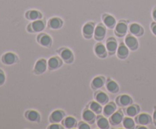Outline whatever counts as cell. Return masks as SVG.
<instances>
[{
	"mask_svg": "<svg viewBox=\"0 0 156 129\" xmlns=\"http://www.w3.org/2000/svg\"><path fill=\"white\" fill-rule=\"evenodd\" d=\"M96 114L91 110L88 107H87L82 113V119L89 124H93L96 121Z\"/></svg>",
	"mask_w": 156,
	"mask_h": 129,
	"instance_id": "5bb4252c",
	"label": "cell"
},
{
	"mask_svg": "<svg viewBox=\"0 0 156 129\" xmlns=\"http://www.w3.org/2000/svg\"><path fill=\"white\" fill-rule=\"evenodd\" d=\"M24 117L27 120L31 122L39 123L41 121V115L38 112L35 110H27L24 113Z\"/></svg>",
	"mask_w": 156,
	"mask_h": 129,
	"instance_id": "e0dca14e",
	"label": "cell"
},
{
	"mask_svg": "<svg viewBox=\"0 0 156 129\" xmlns=\"http://www.w3.org/2000/svg\"><path fill=\"white\" fill-rule=\"evenodd\" d=\"M56 52L59 54V57L66 63L71 64L74 61V55H73V53L72 52V50L66 48V47H62V48L56 50Z\"/></svg>",
	"mask_w": 156,
	"mask_h": 129,
	"instance_id": "7a4b0ae2",
	"label": "cell"
},
{
	"mask_svg": "<svg viewBox=\"0 0 156 129\" xmlns=\"http://www.w3.org/2000/svg\"><path fill=\"white\" fill-rule=\"evenodd\" d=\"M94 53L101 59H105L108 56V50L106 46L104 45L101 42H98L94 46Z\"/></svg>",
	"mask_w": 156,
	"mask_h": 129,
	"instance_id": "ac0fdd59",
	"label": "cell"
},
{
	"mask_svg": "<svg viewBox=\"0 0 156 129\" xmlns=\"http://www.w3.org/2000/svg\"><path fill=\"white\" fill-rule=\"evenodd\" d=\"M129 33L135 36H142L144 33V29L140 24L133 23L129 27Z\"/></svg>",
	"mask_w": 156,
	"mask_h": 129,
	"instance_id": "603a6c76",
	"label": "cell"
},
{
	"mask_svg": "<svg viewBox=\"0 0 156 129\" xmlns=\"http://www.w3.org/2000/svg\"><path fill=\"white\" fill-rule=\"evenodd\" d=\"M128 30V24L126 21H120L114 27V33L118 37H123L126 34Z\"/></svg>",
	"mask_w": 156,
	"mask_h": 129,
	"instance_id": "277c9868",
	"label": "cell"
},
{
	"mask_svg": "<svg viewBox=\"0 0 156 129\" xmlns=\"http://www.w3.org/2000/svg\"><path fill=\"white\" fill-rule=\"evenodd\" d=\"M102 20H103L104 24L109 29L114 28L116 24H117V21H116L115 18H114L111 15H108V14L103 15H102Z\"/></svg>",
	"mask_w": 156,
	"mask_h": 129,
	"instance_id": "cb8c5ba5",
	"label": "cell"
},
{
	"mask_svg": "<svg viewBox=\"0 0 156 129\" xmlns=\"http://www.w3.org/2000/svg\"><path fill=\"white\" fill-rule=\"evenodd\" d=\"M77 120L73 116H67L63 118L62 121V125L63 126L64 128L72 129L77 127Z\"/></svg>",
	"mask_w": 156,
	"mask_h": 129,
	"instance_id": "ffe728a7",
	"label": "cell"
},
{
	"mask_svg": "<svg viewBox=\"0 0 156 129\" xmlns=\"http://www.w3.org/2000/svg\"><path fill=\"white\" fill-rule=\"evenodd\" d=\"M116 103L120 107H127L133 104V99L126 94H123L116 98Z\"/></svg>",
	"mask_w": 156,
	"mask_h": 129,
	"instance_id": "7c38bea8",
	"label": "cell"
},
{
	"mask_svg": "<svg viewBox=\"0 0 156 129\" xmlns=\"http://www.w3.org/2000/svg\"><path fill=\"white\" fill-rule=\"evenodd\" d=\"M25 18L30 21H36V20L42 19L43 15L40 12L37 10L27 11L25 13Z\"/></svg>",
	"mask_w": 156,
	"mask_h": 129,
	"instance_id": "f1b7e54d",
	"label": "cell"
},
{
	"mask_svg": "<svg viewBox=\"0 0 156 129\" xmlns=\"http://www.w3.org/2000/svg\"><path fill=\"white\" fill-rule=\"evenodd\" d=\"M106 88L111 93H117L120 90V87L117 83L111 79H108L106 82Z\"/></svg>",
	"mask_w": 156,
	"mask_h": 129,
	"instance_id": "f546056e",
	"label": "cell"
},
{
	"mask_svg": "<svg viewBox=\"0 0 156 129\" xmlns=\"http://www.w3.org/2000/svg\"><path fill=\"white\" fill-rule=\"evenodd\" d=\"M153 122L154 124H155V125L156 126V106L155 107L153 112Z\"/></svg>",
	"mask_w": 156,
	"mask_h": 129,
	"instance_id": "8d00e7d4",
	"label": "cell"
},
{
	"mask_svg": "<svg viewBox=\"0 0 156 129\" xmlns=\"http://www.w3.org/2000/svg\"><path fill=\"white\" fill-rule=\"evenodd\" d=\"M136 128H137V129H147V127H146L145 125H140V126H137V127H136Z\"/></svg>",
	"mask_w": 156,
	"mask_h": 129,
	"instance_id": "74e56055",
	"label": "cell"
},
{
	"mask_svg": "<svg viewBox=\"0 0 156 129\" xmlns=\"http://www.w3.org/2000/svg\"><path fill=\"white\" fill-rule=\"evenodd\" d=\"M125 44L132 51H136L139 48V42L136 37L133 34H127L125 38Z\"/></svg>",
	"mask_w": 156,
	"mask_h": 129,
	"instance_id": "30bf717a",
	"label": "cell"
},
{
	"mask_svg": "<svg viewBox=\"0 0 156 129\" xmlns=\"http://www.w3.org/2000/svg\"><path fill=\"white\" fill-rule=\"evenodd\" d=\"M1 61L4 65H12L18 62V57L14 53L9 52V53H5V54L2 55L1 58Z\"/></svg>",
	"mask_w": 156,
	"mask_h": 129,
	"instance_id": "3957f363",
	"label": "cell"
},
{
	"mask_svg": "<svg viewBox=\"0 0 156 129\" xmlns=\"http://www.w3.org/2000/svg\"><path fill=\"white\" fill-rule=\"evenodd\" d=\"M135 121L139 125H148L152 122V117L147 113H141L135 117Z\"/></svg>",
	"mask_w": 156,
	"mask_h": 129,
	"instance_id": "2e32d148",
	"label": "cell"
},
{
	"mask_svg": "<svg viewBox=\"0 0 156 129\" xmlns=\"http://www.w3.org/2000/svg\"><path fill=\"white\" fill-rule=\"evenodd\" d=\"M77 127L79 129H91L90 124L86 121H79L77 124Z\"/></svg>",
	"mask_w": 156,
	"mask_h": 129,
	"instance_id": "d6a6232c",
	"label": "cell"
},
{
	"mask_svg": "<svg viewBox=\"0 0 156 129\" xmlns=\"http://www.w3.org/2000/svg\"><path fill=\"white\" fill-rule=\"evenodd\" d=\"M123 118H124L123 112L121 110V109H118L109 117L110 124L113 126L120 125L123 121Z\"/></svg>",
	"mask_w": 156,
	"mask_h": 129,
	"instance_id": "5b68a950",
	"label": "cell"
},
{
	"mask_svg": "<svg viewBox=\"0 0 156 129\" xmlns=\"http://www.w3.org/2000/svg\"><path fill=\"white\" fill-rule=\"evenodd\" d=\"M107 30L106 26L104 24H98L97 27H95L94 33V39H97L98 41H101L105 39V36H106Z\"/></svg>",
	"mask_w": 156,
	"mask_h": 129,
	"instance_id": "9c48e42d",
	"label": "cell"
},
{
	"mask_svg": "<svg viewBox=\"0 0 156 129\" xmlns=\"http://www.w3.org/2000/svg\"><path fill=\"white\" fill-rule=\"evenodd\" d=\"M151 30H152L153 34L156 36V22L152 23V24H151Z\"/></svg>",
	"mask_w": 156,
	"mask_h": 129,
	"instance_id": "d590c367",
	"label": "cell"
},
{
	"mask_svg": "<svg viewBox=\"0 0 156 129\" xmlns=\"http://www.w3.org/2000/svg\"><path fill=\"white\" fill-rule=\"evenodd\" d=\"M48 129H62L64 128L63 126L60 125L59 123H52L50 126L47 127Z\"/></svg>",
	"mask_w": 156,
	"mask_h": 129,
	"instance_id": "836d02e7",
	"label": "cell"
},
{
	"mask_svg": "<svg viewBox=\"0 0 156 129\" xmlns=\"http://www.w3.org/2000/svg\"><path fill=\"white\" fill-rule=\"evenodd\" d=\"M106 48L110 56H113L117 53L118 48V43L115 38L109 37L106 41Z\"/></svg>",
	"mask_w": 156,
	"mask_h": 129,
	"instance_id": "4fadbf2b",
	"label": "cell"
},
{
	"mask_svg": "<svg viewBox=\"0 0 156 129\" xmlns=\"http://www.w3.org/2000/svg\"><path fill=\"white\" fill-rule=\"evenodd\" d=\"M129 48L123 42H121L118 45V48L117 50V56L119 59H125L129 56Z\"/></svg>",
	"mask_w": 156,
	"mask_h": 129,
	"instance_id": "7402d4cb",
	"label": "cell"
},
{
	"mask_svg": "<svg viewBox=\"0 0 156 129\" xmlns=\"http://www.w3.org/2000/svg\"><path fill=\"white\" fill-rule=\"evenodd\" d=\"M97 121V125L99 128L101 129H108L110 128V121L107 118V117L103 116V115H98L96 118Z\"/></svg>",
	"mask_w": 156,
	"mask_h": 129,
	"instance_id": "83f0119b",
	"label": "cell"
},
{
	"mask_svg": "<svg viewBox=\"0 0 156 129\" xmlns=\"http://www.w3.org/2000/svg\"><path fill=\"white\" fill-rule=\"evenodd\" d=\"M47 68H48L47 61L45 59H40L35 63L34 72L36 74H42L46 72Z\"/></svg>",
	"mask_w": 156,
	"mask_h": 129,
	"instance_id": "52a82bcc",
	"label": "cell"
},
{
	"mask_svg": "<svg viewBox=\"0 0 156 129\" xmlns=\"http://www.w3.org/2000/svg\"><path fill=\"white\" fill-rule=\"evenodd\" d=\"M62 59L60 57L58 56H53V57L50 58L49 60L47 61V65H48V68L50 71H54V70L58 69L62 65Z\"/></svg>",
	"mask_w": 156,
	"mask_h": 129,
	"instance_id": "8fae6325",
	"label": "cell"
},
{
	"mask_svg": "<svg viewBox=\"0 0 156 129\" xmlns=\"http://www.w3.org/2000/svg\"><path fill=\"white\" fill-rule=\"evenodd\" d=\"M66 113L64 111L61 109L53 111L50 115V123H60L65 118Z\"/></svg>",
	"mask_w": 156,
	"mask_h": 129,
	"instance_id": "9a60e30c",
	"label": "cell"
},
{
	"mask_svg": "<svg viewBox=\"0 0 156 129\" xmlns=\"http://www.w3.org/2000/svg\"><path fill=\"white\" fill-rule=\"evenodd\" d=\"M37 40L38 43L41 45L42 46L47 47V48H50L53 43V40L50 35L47 34L45 33H41L38 34L37 36Z\"/></svg>",
	"mask_w": 156,
	"mask_h": 129,
	"instance_id": "8992f818",
	"label": "cell"
},
{
	"mask_svg": "<svg viewBox=\"0 0 156 129\" xmlns=\"http://www.w3.org/2000/svg\"><path fill=\"white\" fill-rule=\"evenodd\" d=\"M46 27V22L45 21L42 19L36 20L27 25V30L29 33H40L42 32Z\"/></svg>",
	"mask_w": 156,
	"mask_h": 129,
	"instance_id": "6da1fadb",
	"label": "cell"
},
{
	"mask_svg": "<svg viewBox=\"0 0 156 129\" xmlns=\"http://www.w3.org/2000/svg\"><path fill=\"white\" fill-rule=\"evenodd\" d=\"M140 107L136 104H131L130 106H127L126 108V110H125V112H126V115L129 117H136L137 115L140 114Z\"/></svg>",
	"mask_w": 156,
	"mask_h": 129,
	"instance_id": "4316f807",
	"label": "cell"
},
{
	"mask_svg": "<svg viewBox=\"0 0 156 129\" xmlns=\"http://www.w3.org/2000/svg\"><path fill=\"white\" fill-rule=\"evenodd\" d=\"M95 24L94 22H88L83 26L82 34L85 39H91L94 36Z\"/></svg>",
	"mask_w": 156,
	"mask_h": 129,
	"instance_id": "ba28073f",
	"label": "cell"
},
{
	"mask_svg": "<svg viewBox=\"0 0 156 129\" xmlns=\"http://www.w3.org/2000/svg\"><path fill=\"white\" fill-rule=\"evenodd\" d=\"M106 83V78L104 76H98L92 80L91 83V88L93 90H99L103 87Z\"/></svg>",
	"mask_w": 156,
	"mask_h": 129,
	"instance_id": "44dd1931",
	"label": "cell"
},
{
	"mask_svg": "<svg viewBox=\"0 0 156 129\" xmlns=\"http://www.w3.org/2000/svg\"><path fill=\"white\" fill-rule=\"evenodd\" d=\"M152 17H153L154 20L156 21V8L153 11V12H152Z\"/></svg>",
	"mask_w": 156,
	"mask_h": 129,
	"instance_id": "f35d334b",
	"label": "cell"
},
{
	"mask_svg": "<svg viewBox=\"0 0 156 129\" xmlns=\"http://www.w3.org/2000/svg\"><path fill=\"white\" fill-rule=\"evenodd\" d=\"M122 124H123V127L126 129H133L135 128L136 121H134L132 117L127 116L126 118H123Z\"/></svg>",
	"mask_w": 156,
	"mask_h": 129,
	"instance_id": "1f68e13d",
	"label": "cell"
},
{
	"mask_svg": "<svg viewBox=\"0 0 156 129\" xmlns=\"http://www.w3.org/2000/svg\"><path fill=\"white\" fill-rule=\"evenodd\" d=\"M94 100H95V101H97L98 103L101 104L102 106H103V105L105 106L107 103H109V97H108V95L106 93H105L104 91L101 90H98L97 92L94 93Z\"/></svg>",
	"mask_w": 156,
	"mask_h": 129,
	"instance_id": "d6986e66",
	"label": "cell"
},
{
	"mask_svg": "<svg viewBox=\"0 0 156 129\" xmlns=\"http://www.w3.org/2000/svg\"><path fill=\"white\" fill-rule=\"evenodd\" d=\"M88 108L91 109L92 112H94L96 115H100L103 112V108H102V105L98 103L97 101H92L88 104Z\"/></svg>",
	"mask_w": 156,
	"mask_h": 129,
	"instance_id": "4dcf8cb0",
	"label": "cell"
},
{
	"mask_svg": "<svg viewBox=\"0 0 156 129\" xmlns=\"http://www.w3.org/2000/svg\"><path fill=\"white\" fill-rule=\"evenodd\" d=\"M48 27L52 30H58V29L61 28L63 25V21L61 18H57V17H54V18H50L48 21Z\"/></svg>",
	"mask_w": 156,
	"mask_h": 129,
	"instance_id": "d4e9b609",
	"label": "cell"
},
{
	"mask_svg": "<svg viewBox=\"0 0 156 129\" xmlns=\"http://www.w3.org/2000/svg\"><path fill=\"white\" fill-rule=\"evenodd\" d=\"M5 82V74L4 71L0 69V86H2Z\"/></svg>",
	"mask_w": 156,
	"mask_h": 129,
	"instance_id": "e575fe53",
	"label": "cell"
},
{
	"mask_svg": "<svg viewBox=\"0 0 156 129\" xmlns=\"http://www.w3.org/2000/svg\"><path fill=\"white\" fill-rule=\"evenodd\" d=\"M117 110V105L114 102H109L105 105V107L103 108V115L105 117H110L113 113Z\"/></svg>",
	"mask_w": 156,
	"mask_h": 129,
	"instance_id": "484cf974",
	"label": "cell"
}]
</instances>
